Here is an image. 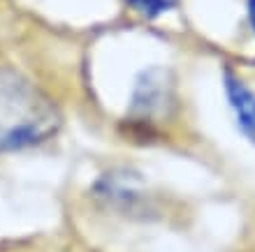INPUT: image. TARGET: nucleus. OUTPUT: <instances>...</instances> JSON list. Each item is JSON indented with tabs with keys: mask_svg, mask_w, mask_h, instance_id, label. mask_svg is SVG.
Wrapping results in <instances>:
<instances>
[{
	"mask_svg": "<svg viewBox=\"0 0 255 252\" xmlns=\"http://www.w3.org/2000/svg\"><path fill=\"white\" fill-rule=\"evenodd\" d=\"M95 197L102 204L119 211L123 215H132V213H141L148 208V192L141 187L139 178L128 169H119V171H109L100 176V180L93 187Z\"/></svg>",
	"mask_w": 255,
	"mask_h": 252,
	"instance_id": "obj_3",
	"label": "nucleus"
},
{
	"mask_svg": "<svg viewBox=\"0 0 255 252\" xmlns=\"http://www.w3.org/2000/svg\"><path fill=\"white\" fill-rule=\"evenodd\" d=\"M249 16H251V26L255 33V0H249Z\"/></svg>",
	"mask_w": 255,
	"mask_h": 252,
	"instance_id": "obj_6",
	"label": "nucleus"
},
{
	"mask_svg": "<svg viewBox=\"0 0 255 252\" xmlns=\"http://www.w3.org/2000/svg\"><path fill=\"white\" fill-rule=\"evenodd\" d=\"M126 2L132 7L134 12L144 14L148 19H155V16H162L169 9H174L179 0H126Z\"/></svg>",
	"mask_w": 255,
	"mask_h": 252,
	"instance_id": "obj_5",
	"label": "nucleus"
},
{
	"mask_svg": "<svg viewBox=\"0 0 255 252\" xmlns=\"http://www.w3.org/2000/svg\"><path fill=\"white\" fill-rule=\"evenodd\" d=\"M61 111L30 77L0 65V151H26L56 137Z\"/></svg>",
	"mask_w": 255,
	"mask_h": 252,
	"instance_id": "obj_1",
	"label": "nucleus"
},
{
	"mask_svg": "<svg viewBox=\"0 0 255 252\" xmlns=\"http://www.w3.org/2000/svg\"><path fill=\"white\" fill-rule=\"evenodd\" d=\"M176 106H179V95L172 72L165 67H148L134 79L126 123L137 134L151 137L174 118Z\"/></svg>",
	"mask_w": 255,
	"mask_h": 252,
	"instance_id": "obj_2",
	"label": "nucleus"
},
{
	"mask_svg": "<svg viewBox=\"0 0 255 252\" xmlns=\"http://www.w3.org/2000/svg\"><path fill=\"white\" fill-rule=\"evenodd\" d=\"M223 90H225V100H228L237 130L249 144L255 146V88H251L249 81H244L235 70L225 67Z\"/></svg>",
	"mask_w": 255,
	"mask_h": 252,
	"instance_id": "obj_4",
	"label": "nucleus"
}]
</instances>
